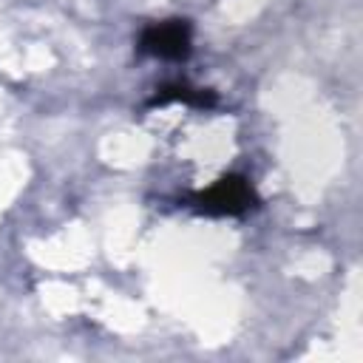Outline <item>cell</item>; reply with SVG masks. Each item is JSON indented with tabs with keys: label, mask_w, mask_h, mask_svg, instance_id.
<instances>
[{
	"label": "cell",
	"mask_w": 363,
	"mask_h": 363,
	"mask_svg": "<svg viewBox=\"0 0 363 363\" xmlns=\"http://www.w3.org/2000/svg\"><path fill=\"white\" fill-rule=\"evenodd\" d=\"M170 102H184L190 108H201V111H210L218 105V94L210 91V88H193L187 82H167L162 88H156V94L147 99V108H156V105H170Z\"/></svg>",
	"instance_id": "3"
},
{
	"label": "cell",
	"mask_w": 363,
	"mask_h": 363,
	"mask_svg": "<svg viewBox=\"0 0 363 363\" xmlns=\"http://www.w3.org/2000/svg\"><path fill=\"white\" fill-rule=\"evenodd\" d=\"M187 204L204 216H244L247 210L258 207V193L241 173H227L216 179L210 187L190 193Z\"/></svg>",
	"instance_id": "1"
},
{
	"label": "cell",
	"mask_w": 363,
	"mask_h": 363,
	"mask_svg": "<svg viewBox=\"0 0 363 363\" xmlns=\"http://www.w3.org/2000/svg\"><path fill=\"white\" fill-rule=\"evenodd\" d=\"M139 51L147 57H159V60H187L193 51V26L190 20L182 17H170L162 23H150L142 34H139Z\"/></svg>",
	"instance_id": "2"
}]
</instances>
